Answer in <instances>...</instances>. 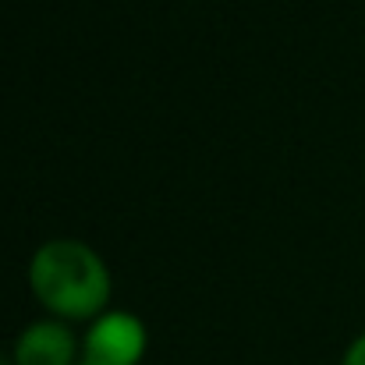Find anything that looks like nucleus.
Here are the masks:
<instances>
[{"label": "nucleus", "mask_w": 365, "mask_h": 365, "mask_svg": "<svg viewBox=\"0 0 365 365\" xmlns=\"http://www.w3.org/2000/svg\"><path fill=\"white\" fill-rule=\"evenodd\" d=\"M29 291L36 305L64 323H93L110 309L114 277L107 259L78 238H50L29 259Z\"/></svg>", "instance_id": "1"}, {"label": "nucleus", "mask_w": 365, "mask_h": 365, "mask_svg": "<svg viewBox=\"0 0 365 365\" xmlns=\"http://www.w3.org/2000/svg\"><path fill=\"white\" fill-rule=\"evenodd\" d=\"M149 351V327L128 312L107 309L82 334V362L89 365H142Z\"/></svg>", "instance_id": "2"}, {"label": "nucleus", "mask_w": 365, "mask_h": 365, "mask_svg": "<svg viewBox=\"0 0 365 365\" xmlns=\"http://www.w3.org/2000/svg\"><path fill=\"white\" fill-rule=\"evenodd\" d=\"M14 365H78L82 362V337H75L71 323L43 316L32 319L11 348Z\"/></svg>", "instance_id": "3"}, {"label": "nucleus", "mask_w": 365, "mask_h": 365, "mask_svg": "<svg viewBox=\"0 0 365 365\" xmlns=\"http://www.w3.org/2000/svg\"><path fill=\"white\" fill-rule=\"evenodd\" d=\"M341 365H365V330L344 348V355H341Z\"/></svg>", "instance_id": "4"}, {"label": "nucleus", "mask_w": 365, "mask_h": 365, "mask_svg": "<svg viewBox=\"0 0 365 365\" xmlns=\"http://www.w3.org/2000/svg\"><path fill=\"white\" fill-rule=\"evenodd\" d=\"M78 365H89V362H78Z\"/></svg>", "instance_id": "5"}]
</instances>
